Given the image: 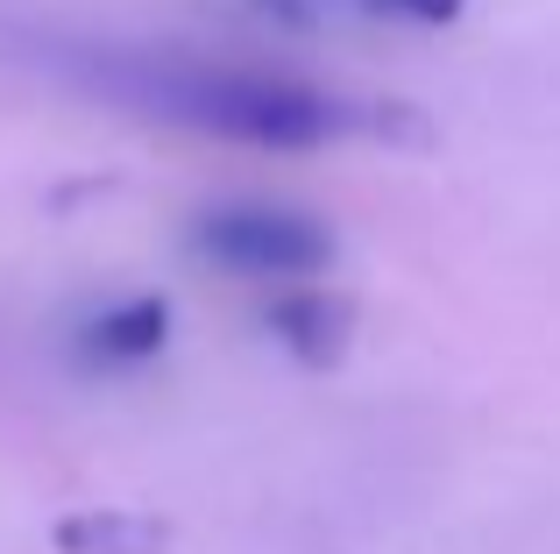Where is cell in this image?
Returning <instances> with one entry per match:
<instances>
[{
    "instance_id": "2",
    "label": "cell",
    "mask_w": 560,
    "mask_h": 554,
    "mask_svg": "<svg viewBox=\"0 0 560 554\" xmlns=\"http://www.w3.org/2000/svg\"><path fill=\"white\" fill-rule=\"evenodd\" d=\"M191 242H199V256H213L220 270H242V277H313L334 256L327 228L284 207H220L191 228Z\"/></svg>"
},
{
    "instance_id": "1",
    "label": "cell",
    "mask_w": 560,
    "mask_h": 554,
    "mask_svg": "<svg viewBox=\"0 0 560 554\" xmlns=\"http://www.w3.org/2000/svg\"><path fill=\"white\" fill-rule=\"evenodd\" d=\"M93 79L142 114H164V122L206 128V136H228V142H256V150H319V142H341L355 128H383V114L348 107V100L319 93L305 79H277V71L107 57Z\"/></svg>"
},
{
    "instance_id": "6",
    "label": "cell",
    "mask_w": 560,
    "mask_h": 554,
    "mask_svg": "<svg viewBox=\"0 0 560 554\" xmlns=\"http://www.w3.org/2000/svg\"><path fill=\"white\" fill-rule=\"evenodd\" d=\"M370 8L397 14V22H419V28H440V22H462L468 0H370Z\"/></svg>"
},
{
    "instance_id": "5",
    "label": "cell",
    "mask_w": 560,
    "mask_h": 554,
    "mask_svg": "<svg viewBox=\"0 0 560 554\" xmlns=\"http://www.w3.org/2000/svg\"><path fill=\"white\" fill-rule=\"evenodd\" d=\"M50 541L57 554H171V527L142 512H71Z\"/></svg>"
},
{
    "instance_id": "4",
    "label": "cell",
    "mask_w": 560,
    "mask_h": 554,
    "mask_svg": "<svg viewBox=\"0 0 560 554\" xmlns=\"http://www.w3.org/2000/svg\"><path fill=\"white\" fill-rule=\"evenodd\" d=\"M171 342V305L164 299H128V305H107V313L85 320L79 348L93 362H107V370H136V362L164 356Z\"/></svg>"
},
{
    "instance_id": "3",
    "label": "cell",
    "mask_w": 560,
    "mask_h": 554,
    "mask_svg": "<svg viewBox=\"0 0 560 554\" xmlns=\"http://www.w3.org/2000/svg\"><path fill=\"white\" fill-rule=\"evenodd\" d=\"M270 334L305 370H334L348 356V334H355V305L334 291H284V299H270Z\"/></svg>"
}]
</instances>
